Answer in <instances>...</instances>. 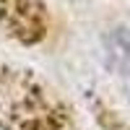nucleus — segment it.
<instances>
[{"instance_id": "nucleus-2", "label": "nucleus", "mask_w": 130, "mask_h": 130, "mask_svg": "<svg viewBox=\"0 0 130 130\" xmlns=\"http://www.w3.org/2000/svg\"><path fill=\"white\" fill-rule=\"evenodd\" d=\"M107 55H109V62L112 65H125L130 60V29H117L109 34V39H107Z\"/></svg>"}, {"instance_id": "nucleus-1", "label": "nucleus", "mask_w": 130, "mask_h": 130, "mask_svg": "<svg viewBox=\"0 0 130 130\" xmlns=\"http://www.w3.org/2000/svg\"><path fill=\"white\" fill-rule=\"evenodd\" d=\"M0 16L13 29V34L21 37L24 42H37L44 34V24H42L39 10L29 8L26 0H0Z\"/></svg>"}]
</instances>
